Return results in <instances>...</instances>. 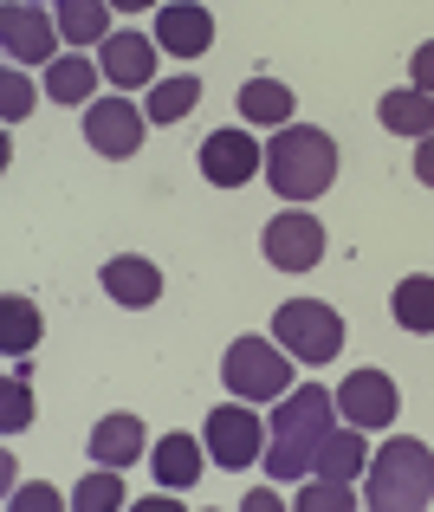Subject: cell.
I'll return each instance as SVG.
<instances>
[{"label":"cell","mask_w":434,"mask_h":512,"mask_svg":"<svg viewBox=\"0 0 434 512\" xmlns=\"http://www.w3.org/2000/svg\"><path fill=\"white\" fill-rule=\"evenodd\" d=\"M156 46L175 52V59H201L214 46V13L195 7V0H175V7H156Z\"/></svg>","instance_id":"11"},{"label":"cell","mask_w":434,"mask_h":512,"mask_svg":"<svg viewBox=\"0 0 434 512\" xmlns=\"http://www.w3.org/2000/svg\"><path fill=\"white\" fill-rule=\"evenodd\" d=\"M72 506L78 512H117V506H124V480H117V474H85L72 487Z\"/></svg>","instance_id":"25"},{"label":"cell","mask_w":434,"mask_h":512,"mask_svg":"<svg viewBox=\"0 0 434 512\" xmlns=\"http://www.w3.org/2000/svg\"><path fill=\"white\" fill-rule=\"evenodd\" d=\"M286 357L292 350L279 338H234L227 357H221V376H227V389H234L240 402H273V396L292 389V363Z\"/></svg>","instance_id":"4"},{"label":"cell","mask_w":434,"mask_h":512,"mask_svg":"<svg viewBox=\"0 0 434 512\" xmlns=\"http://www.w3.org/2000/svg\"><path fill=\"white\" fill-rule=\"evenodd\" d=\"M143 124H149V111H130V98L85 104V143L98 156H137L143 150Z\"/></svg>","instance_id":"8"},{"label":"cell","mask_w":434,"mask_h":512,"mask_svg":"<svg viewBox=\"0 0 434 512\" xmlns=\"http://www.w3.org/2000/svg\"><path fill=\"white\" fill-rule=\"evenodd\" d=\"M266 435H273V428H266L240 396L221 402V409L208 415V454H214L221 467H234V474H240V467H253V461L266 454Z\"/></svg>","instance_id":"6"},{"label":"cell","mask_w":434,"mask_h":512,"mask_svg":"<svg viewBox=\"0 0 434 512\" xmlns=\"http://www.w3.org/2000/svg\"><path fill=\"white\" fill-rule=\"evenodd\" d=\"M201 104V78L195 72H182V78H162V85H149V124H182L188 111Z\"/></svg>","instance_id":"21"},{"label":"cell","mask_w":434,"mask_h":512,"mask_svg":"<svg viewBox=\"0 0 434 512\" xmlns=\"http://www.w3.org/2000/svg\"><path fill=\"white\" fill-rule=\"evenodd\" d=\"M0 415H7V422H0L7 435H20V428L33 422V396H26V383H20V376H7V389H0Z\"/></svg>","instance_id":"27"},{"label":"cell","mask_w":434,"mask_h":512,"mask_svg":"<svg viewBox=\"0 0 434 512\" xmlns=\"http://www.w3.org/2000/svg\"><path fill=\"white\" fill-rule=\"evenodd\" d=\"M33 344H39L33 299H0V350H7V357H26Z\"/></svg>","instance_id":"24"},{"label":"cell","mask_w":434,"mask_h":512,"mask_svg":"<svg viewBox=\"0 0 434 512\" xmlns=\"http://www.w3.org/2000/svg\"><path fill=\"white\" fill-rule=\"evenodd\" d=\"M415 175H422V182L434 188V130L422 137V150H415Z\"/></svg>","instance_id":"31"},{"label":"cell","mask_w":434,"mask_h":512,"mask_svg":"<svg viewBox=\"0 0 434 512\" xmlns=\"http://www.w3.org/2000/svg\"><path fill=\"white\" fill-rule=\"evenodd\" d=\"M111 7H124V13H137V7H156V0H111Z\"/></svg>","instance_id":"32"},{"label":"cell","mask_w":434,"mask_h":512,"mask_svg":"<svg viewBox=\"0 0 434 512\" xmlns=\"http://www.w3.org/2000/svg\"><path fill=\"white\" fill-rule=\"evenodd\" d=\"M260 169H266V150L247 137V130H214V137L201 143V175H208L214 188H240Z\"/></svg>","instance_id":"10"},{"label":"cell","mask_w":434,"mask_h":512,"mask_svg":"<svg viewBox=\"0 0 434 512\" xmlns=\"http://www.w3.org/2000/svg\"><path fill=\"white\" fill-rule=\"evenodd\" d=\"M260 247L279 273H311L324 260V227H318V214H273Z\"/></svg>","instance_id":"7"},{"label":"cell","mask_w":434,"mask_h":512,"mask_svg":"<svg viewBox=\"0 0 434 512\" xmlns=\"http://www.w3.org/2000/svg\"><path fill=\"white\" fill-rule=\"evenodd\" d=\"M331 389L305 383V389H286L279 396V415L266 428H273V441H266V474L273 480H305L318 474V448L324 435H331Z\"/></svg>","instance_id":"1"},{"label":"cell","mask_w":434,"mask_h":512,"mask_svg":"<svg viewBox=\"0 0 434 512\" xmlns=\"http://www.w3.org/2000/svg\"><path fill=\"white\" fill-rule=\"evenodd\" d=\"M59 20H46L39 7H0V46H7V59H52V46H59Z\"/></svg>","instance_id":"12"},{"label":"cell","mask_w":434,"mask_h":512,"mask_svg":"<svg viewBox=\"0 0 434 512\" xmlns=\"http://www.w3.org/2000/svg\"><path fill=\"white\" fill-rule=\"evenodd\" d=\"M292 111H298V98L279 78H247L240 85V117L247 124H292Z\"/></svg>","instance_id":"19"},{"label":"cell","mask_w":434,"mask_h":512,"mask_svg":"<svg viewBox=\"0 0 434 512\" xmlns=\"http://www.w3.org/2000/svg\"><path fill=\"white\" fill-rule=\"evenodd\" d=\"M98 72L104 65H91V59H52V72H46V98H59V104H85L91 98V85H98Z\"/></svg>","instance_id":"22"},{"label":"cell","mask_w":434,"mask_h":512,"mask_svg":"<svg viewBox=\"0 0 434 512\" xmlns=\"http://www.w3.org/2000/svg\"><path fill=\"white\" fill-rule=\"evenodd\" d=\"M149 467H156V480L169 493H188L201 480V441H188V435H162L156 448H149Z\"/></svg>","instance_id":"16"},{"label":"cell","mask_w":434,"mask_h":512,"mask_svg":"<svg viewBox=\"0 0 434 512\" xmlns=\"http://www.w3.org/2000/svg\"><path fill=\"white\" fill-rule=\"evenodd\" d=\"M266 182L279 188V201H318L337 182V143L318 124H279L266 150Z\"/></svg>","instance_id":"2"},{"label":"cell","mask_w":434,"mask_h":512,"mask_svg":"<svg viewBox=\"0 0 434 512\" xmlns=\"http://www.w3.org/2000/svg\"><path fill=\"white\" fill-rule=\"evenodd\" d=\"M104 292H111L117 305H156L162 299V273L137 253H117L111 266H104Z\"/></svg>","instance_id":"14"},{"label":"cell","mask_w":434,"mask_h":512,"mask_svg":"<svg viewBox=\"0 0 434 512\" xmlns=\"http://www.w3.org/2000/svg\"><path fill=\"white\" fill-rule=\"evenodd\" d=\"M104 78H111V85H156V46H149V39L143 33H111V39H104Z\"/></svg>","instance_id":"13"},{"label":"cell","mask_w":434,"mask_h":512,"mask_svg":"<svg viewBox=\"0 0 434 512\" xmlns=\"http://www.w3.org/2000/svg\"><path fill=\"white\" fill-rule=\"evenodd\" d=\"M396 325L402 331H434V279L428 273H409L396 286Z\"/></svg>","instance_id":"23"},{"label":"cell","mask_w":434,"mask_h":512,"mask_svg":"<svg viewBox=\"0 0 434 512\" xmlns=\"http://www.w3.org/2000/svg\"><path fill=\"white\" fill-rule=\"evenodd\" d=\"M376 117H383V130H396V137H428L434 130V98L428 91H383Z\"/></svg>","instance_id":"17"},{"label":"cell","mask_w":434,"mask_h":512,"mask_svg":"<svg viewBox=\"0 0 434 512\" xmlns=\"http://www.w3.org/2000/svg\"><path fill=\"white\" fill-rule=\"evenodd\" d=\"M363 500L376 512H422L434 500V448L415 441V435H389V448L370 461Z\"/></svg>","instance_id":"3"},{"label":"cell","mask_w":434,"mask_h":512,"mask_svg":"<svg viewBox=\"0 0 434 512\" xmlns=\"http://www.w3.org/2000/svg\"><path fill=\"white\" fill-rule=\"evenodd\" d=\"M13 506H39V512H46V506H65V500L52 487H26V493H13Z\"/></svg>","instance_id":"30"},{"label":"cell","mask_w":434,"mask_h":512,"mask_svg":"<svg viewBox=\"0 0 434 512\" xmlns=\"http://www.w3.org/2000/svg\"><path fill=\"white\" fill-rule=\"evenodd\" d=\"M26 111H33V85H26V78H20V65H13V72L0 78V117H7V124H20Z\"/></svg>","instance_id":"28"},{"label":"cell","mask_w":434,"mask_h":512,"mask_svg":"<svg viewBox=\"0 0 434 512\" xmlns=\"http://www.w3.org/2000/svg\"><path fill=\"white\" fill-rule=\"evenodd\" d=\"M143 448H149V441H143L137 415H104V422L91 428V461H98V467H130Z\"/></svg>","instance_id":"15"},{"label":"cell","mask_w":434,"mask_h":512,"mask_svg":"<svg viewBox=\"0 0 434 512\" xmlns=\"http://www.w3.org/2000/svg\"><path fill=\"white\" fill-rule=\"evenodd\" d=\"M415 91H428V98H434V39L415 52Z\"/></svg>","instance_id":"29"},{"label":"cell","mask_w":434,"mask_h":512,"mask_svg":"<svg viewBox=\"0 0 434 512\" xmlns=\"http://www.w3.org/2000/svg\"><path fill=\"white\" fill-rule=\"evenodd\" d=\"M273 338L286 344L298 363H331L337 350H344V318L324 299H286L273 312Z\"/></svg>","instance_id":"5"},{"label":"cell","mask_w":434,"mask_h":512,"mask_svg":"<svg viewBox=\"0 0 434 512\" xmlns=\"http://www.w3.org/2000/svg\"><path fill=\"white\" fill-rule=\"evenodd\" d=\"M370 467V448H363V428L350 422V428H331L324 435V448H318V474L324 480H350V474H363Z\"/></svg>","instance_id":"20"},{"label":"cell","mask_w":434,"mask_h":512,"mask_svg":"<svg viewBox=\"0 0 434 512\" xmlns=\"http://www.w3.org/2000/svg\"><path fill=\"white\" fill-rule=\"evenodd\" d=\"M111 0H59V33L72 46H104L111 39Z\"/></svg>","instance_id":"18"},{"label":"cell","mask_w":434,"mask_h":512,"mask_svg":"<svg viewBox=\"0 0 434 512\" xmlns=\"http://www.w3.org/2000/svg\"><path fill=\"white\" fill-rule=\"evenodd\" d=\"M298 506L305 512H350L357 493H350V480H311V487L298 493Z\"/></svg>","instance_id":"26"},{"label":"cell","mask_w":434,"mask_h":512,"mask_svg":"<svg viewBox=\"0 0 434 512\" xmlns=\"http://www.w3.org/2000/svg\"><path fill=\"white\" fill-rule=\"evenodd\" d=\"M337 409L357 428H389L396 409H402V396H396V383H389V370H350L344 383H337Z\"/></svg>","instance_id":"9"}]
</instances>
